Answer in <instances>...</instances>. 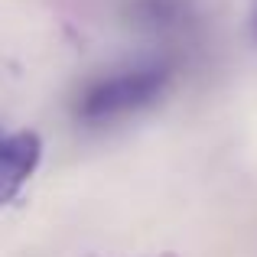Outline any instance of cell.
<instances>
[{
  "instance_id": "1",
  "label": "cell",
  "mask_w": 257,
  "mask_h": 257,
  "mask_svg": "<svg viewBox=\"0 0 257 257\" xmlns=\"http://www.w3.org/2000/svg\"><path fill=\"white\" fill-rule=\"evenodd\" d=\"M173 69L166 62H144L88 82L75 98V120L85 127H107L147 111L170 88Z\"/></svg>"
},
{
  "instance_id": "2",
  "label": "cell",
  "mask_w": 257,
  "mask_h": 257,
  "mask_svg": "<svg viewBox=\"0 0 257 257\" xmlns=\"http://www.w3.org/2000/svg\"><path fill=\"white\" fill-rule=\"evenodd\" d=\"M43 160V140L36 131H7L0 124V208L20 199Z\"/></svg>"
},
{
  "instance_id": "3",
  "label": "cell",
  "mask_w": 257,
  "mask_h": 257,
  "mask_svg": "<svg viewBox=\"0 0 257 257\" xmlns=\"http://www.w3.org/2000/svg\"><path fill=\"white\" fill-rule=\"evenodd\" d=\"M157 257H176V254H157Z\"/></svg>"
},
{
  "instance_id": "4",
  "label": "cell",
  "mask_w": 257,
  "mask_h": 257,
  "mask_svg": "<svg viewBox=\"0 0 257 257\" xmlns=\"http://www.w3.org/2000/svg\"><path fill=\"white\" fill-rule=\"evenodd\" d=\"M254 30H257V20H254Z\"/></svg>"
}]
</instances>
